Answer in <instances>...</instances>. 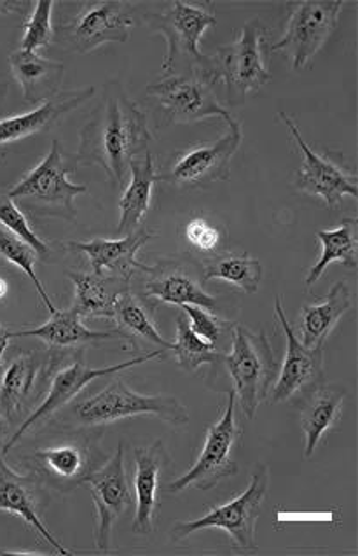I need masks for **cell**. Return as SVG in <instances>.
Returning a JSON list of instances; mask_svg holds the SVG:
<instances>
[{
  "label": "cell",
  "instance_id": "obj_1",
  "mask_svg": "<svg viewBox=\"0 0 358 556\" xmlns=\"http://www.w3.org/2000/svg\"><path fill=\"white\" fill-rule=\"evenodd\" d=\"M153 135L148 117L122 81L102 86L99 103L81 130L77 165H100L116 188L125 186L135 157L148 153Z\"/></svg>",
  "mask_w": 358,
  "mask_h": 556
},
{
  "label": "cell",
  "instance_id": "obj_2",
  "mask_svg": "<svg viewBox=\"0 0 358 556\" xmlns=\"http://www.w3.org/2000/svg\"><path fill=\"white\" fill-rule=\"evenodd\" d=\"M143 23L156 34H162L168 45L163 60V77L197 74L215 85L217 62L200 50L203 34L217 23L214 11L205 4L175 0L162 13L143 14Z\"/></svg>",
  "mask_w": 358,
  "mask_h": 556
},
{
  "label": "cell",
  "instance_id": "obj_3",
  "mask_svg": "<svg viewBox=\"0 0 358 556\" xmlns=\"http://www.w3.org/2000/svg\"><path fill=\"white\" fill-rule=\"evenodd\" d=\"M163 351L151 352L133 361L114 364L107 368H90L86 364L85 349H72V352L50 355L48 366H46L44 383L48 387V394L44 401L39 403L34 412L25 418V422L13 432L11 440L4 444L2 455L10 454L11 450L28 434L36 426H41L46 420H50L54 413L62 412L67 404H71L77 394H81L82 389L90 386L97 378L111 377L126 369L135 368L149 361L162 359Z\"/></svg>",
  "mask_w": 358,
  "mask_h": 556
},
{
  "label": "cell",
  "instance_id": "obj_4",
  "mask_svg": "<svg viewBox=\"0 0 358 556\" xmlns=\"http://www.w3.org/2000/svg\"><path fill=\"white\" fill-rule=\"evenodd\" d=\"M77 157L63 151L59 140H53L50 153L39 165L34 166L8 197L13 202H25L28 212L36 216L60 217L76 223L77 211L74 200L86 193V186L68 180V174L76 170Z\"/></svg>",
  "mask_w": 358,
  "mask_h": 556
},
{
  "label": "cell",
  "instance_id": "obj_5",
  "mask_svg": "<svg viewBox=\"0 0 358 556\" xmlns=\"http://www.w3.org/2000/svg\"><path fill=\"white\" fill-rule=\"evenodd\" d=\"M234 383V397L248 420L256 417L277 380V359L265 332H252L240 324L231 329V352L222 355Z\"/></svg>",
  "mask_w": 358,
  "mask_h": 556
},
{
  "label": "cell",
  "instance_id": "obj_6",
  "mask_svg": "<svg viewBox=\"0 0 358 556\" xmlns=\"http://www.w3.org/2000/svg\"><path fill=\"white\" fill-rule=\"evenodd\" d=\"M71 413L74 422L81 427L107 426L117 420L142 415L162 418L175 427H182L189 422L188 408L174 395L139 394L131 391L122 378L114 380L99 394L79 401Z\"/></svg>",
  "mask_w": 358,
  "mask_h": 556
},
{
  "label": "cell",
  "instance_id": "obj_7",
  "mask_svg": "<svg viewBox=\"0 0 358 556\" xmlns=\"http://www.w3.org/2000/svg\"><path fill=\"white\" fill-rule=\"evenodd\" d=\"M268 467L260 466L252 476L251 484L246 486L243 494L229 503L212 507L210 511L196 520L180 521L171 530V539L175 543H179L200 530L220 529L231 538L238 552L256 549V526L263 501L268 492Z\"/></svg>",
  "mask_w": 358,
  "mask_h": 556
},
{
  "label": "cell",
  "instance_id": "obj_8",
  "mask_svg": "<svg viewBox=\"0 0 358 556\" xmlns=\"http://www.w3.org/2000/svg\"><path fill=\"white\" fill-rule=\"evenodd\" d=\"M268 28L259 20H248L229 46L215 54L217 79L226 81V100L229 105H242L246 97L256 93L271 81L265 63V42Z\"/></svg>",
  "mask_w": 358,
  "mask_h": 556
},
{
  "label": "cell",
  "instance_id": "obj_9",
  "mask_svg": "<svg viewBox=\"0 0 358 556\" xmlns=\"http://www.w3.org/2000/svg\"><path fill=\"white\" fill-rule=\"evenodd\" d=\"M240 440L242 429L236 424V397L233 391H228V404L222 417L206 429L202 454L188 472L168 484L166 492L179 494L191 486L210 490L226 478L236 475V450Z\"/></svg>",
  "mask_w": 358,
  "mask_h": 556
},
{
  "label": "cell",
  "instance_id": "obj_10",
  "mask_svg": "<svg viewBox=\"0 0 358 556\" xmlns=\"http://www.w3.org/2000/svg\"><path fill=\"white\" fill-rule=\"evenodd\" d=\"M343 5V0L292 2L285 34L271 46V53H282L296 71L305 68L336 31Z\"/></svg>",
  "mask_w": 358,
  "mask_h": 556
},
{
  "label": "cell",
  "instance_id": "obj_11",
  "mask_svg": "<svg viewBox=\"0 0 358 556\" xmlns=\"http://www.w3.org/2000/svg\"><path fill=\"white\" fill-rule=\"evenodd\" d=\"M133 27V4L125 0L86 2L81 11L54 27V41L79 54L107 42H126Z\"/></svg>",
  "mask_w": 358,
  "mask_h": 556
},
{
  "label": "cell",
  "instance_id": "obj_12",
  "mask_svg": "<svg viewBox=\"0 0 358 556\" xmlns=\"http://www.w3.org/2000/svg\"><path fill=\"white\" fill-rule=\"evenodd\" d=\"M149 97H153L171 123L202 122L206 117H222L233 122L228 109L219 102L214 85L203 76H168L148 86Z\"/></svg>",
  "mask_w": 358,
  "mask_h": 556
},
{
  "label": "cell",
  "instance_id": "obj_13",
  "mask_svg": "<svg viewBox=\"0 0 358 556\" xmlns=\"http://www.w3.org/2000/svg\"><path fill=\"white\" fill-rule=\"evenodd\" d=\"M278 117L286 126V130L291 131L292 139L303 154V163L294 177L296 188L309 197L320 198L331 208H337L345 197L357 200V176H351L345 166H341L336 160L322 156L309 148L296 123L292 122L283 111L278 113Z\"/></svg>",
  "mask_w": 358,
  "mask_h": 556
},
{
  "label": "cell",
  "instance_id": "obj_14",
  "mask_svg": "<svg viewBox=\"0 0 358 556\" xmlns=\"http://www.w3.org/2000/svg\"><path fill=\"white\" fill-rule=\"evenodd\" d=\"M90 490L97 509L94 521V546L100 552H108L113 529L117 518L130 507V481L126 476L125 443H119L116 454L108 458L102 467H97L85 480Z\"/></svg>",
  "mask_w": 358,
  "mask_h": 556
},
{
  "label": "cell",
  "instance_id": "obj_15",
  "mask_svg": "<svg viewBox=\"0 0 358 556\" xmlns=\"http://www.w3.org/2000/svg\"><path fill=\"white\" fill-rule=\"evenodd\" d=\"M274 314L285 334L286 349L282 368L278 369L277 380L268 394L271 404L292 400L323 383V349H308L301 343L296 329L286 319L280 296L274 298Z\"/></svg>",
  "mask_w": 358,
  "mask_h": 556
},
{
  "label": "cell",
  "instance_id": "obj_16",
  "mask_svg": "<svg viewBox=\"0 0 358 556\" xmlns=\"http://www.w3.org/2000/svg\"><path fill=\"white\" fill-rule=\"evenodd\" d=\"M228 134L212 144L196 146L189 149L170 170L157 176V180L174 186H206L219 180H228L231 176V162L242 146V125L229 122Z\"/></svg>",
  "mask_w": 358,
  "mask_h": 556
},
{
  "label": "cell",
  "instance_id": "obj_17",
  "mask_svg": "<svg viewBox=\"0 0 358 556\" xmlns=\"http://www.w3.org/2000/svg\"><path fill=\"white\" fill-rule=\"evenodd\" d=\"M31 472L60 492H71L99 467V454L88 441H65V443L42 446L31 452Z\"/></svg>",
  "mask_w": 358,
  "mask_h": 556
},
{
  "label": "cell",
  "instance_id": "obj_18",
  "mask_svg": "<svg viewBox=\"0 0 358 556\" xmlns=\"http://www.w3.org/2000/svg\"><path fill=\"white\" fill-rule=\"evenodd\" d=\"M170 464L163 441L135 448V516L131 530L137 535H151L156 529L162 472Z\"/></svg>",
  "mask_w": 358,
  "mask_h": 556
},
{
  "label": "cell",
  "instance_id": "obj_19",
  "mask_svg": "<svg viewBox=\"0 0 358 556\" xmlns=\"http://www.w3.org/2000/svg\"><path fill=\"white\" fill-rule=\"evenodd\" d=\"M154 237L148 228H139L126 237L93 238L88 242H68L65 249L85 254L90 260L91 269L99 275H117L131 280L137 271H149L151 266L143 265L137 260V252Z\"/></svg>",
  "mask_w": 358,
  "mask_h": 556
},
{
  "label": "cell",
  "instance_id": "obj_20",
  "mask_svg": "<svg viewBox=\"0 0 358 556\" xmlns=\"http://www.w3.org/2000/svg\"><path fill=\"white\" fill-rule=\"evenodd\" d=\"M41 489L42 481L34 472L18 475L5 464L4 458H0V511L10 513L27 521L28 526L36 530L37 534L41 535L59 555H72V552L63 547L42 521L39 513L41 507L39 490Z\"/></svg>",
  "mask_w": 358,
  "mask_h": 556
},
{
  "label": "cell",
  "instance_id": "obj_21",
  "mask_svg": "<svg viewBox=\"0 0 358 556\" xmlns=\"http://www.w3.org/2000/svg\"><path fill=\"white\" fill-rule=\"evenodd\" d=\"M143 286L145 296L166 305L182 306L193 305L215 312L217 300L205 291L202 280H197L196 274L189 266L177 261H162L151 266Z\"/></svg>",
  "mask_w": 358,
  "mask_h": 556
},
{
  "label": "cell",
  "instance_id": "obj_22",
  "mask_svg": "<svg viewBox=\"0 0 358 556\" xmlns=\"http://www.w3.org/2000/svg\"><path fill=\"white\" fill-rule=\"evenodd\" d=\"M94 91H97L94 86H88V88H81V90L59 93L54 99L41 103L39 108L34 109L30 113L0 119V146L28 139L31 135L48 130L54 123H59L63 116H67L72 111L81 108L82 103L93 99Z\"/></svg>",
  "mask_w": 358,
  "mask_h": 556
},
{
  "label": "cell",
  "instance_id": "obj_23",
  "mask_svg": "<svg viewBox=\"0 0 358 556\" xmlns=\"http://www.w3.org/2000/svg\"><path fill=\"white\" fill-rule=\"evenodd\" d=\"M74 283V301L71 308L81 319L113 320L114 303L123 292L131 291L128 278L117 275H99L91 271H67Z\"/></svg>",
  "mask_w": 358,
  "mask_h": 556
},
{
  "label": "cell",
  "instance_id": "obj_24",
  "mask_svg": "<svg viewBox=\"0 0 358 556\" xmlns=\"http://www.w3.org/2000/svg\"><path fill=\"white\" fill-rule=\"evenodd\" d=\"M346 391L340 387L318 386L301 404L299 424L305 457L315 454L320 441L340 424L345 408Z\"/></svg>",
  "mask_w": 358,
  "mask_h": 556
},
{
  "label": "cell",
  "instance_id": "obj_25",
  "mask_svg": "<svg viewBox=\"0 0 358 556\" xmlns=\"http://www.w3.org/2000/svg\"><path fill=\"white\" fill-rule=\"evenodd\" d=\"M13 338H37L46 345L56 351H71V349H85L86 345L102 343V341L128 340L125 334L114 331H91L82 324L81 317L74 309H56L51 319L39 328L25 329L13 332Z\"/></svg>",
  "mask_w": 358,
  "mask_h": 556
},
{
  "label": "cell",
  "instance_id": "obj_26",
  "mask_svg": "<svg viewBox=\"0 0 358 556\" xmlns=\"http://www.w3.org/2000/svg\"><path fill=\"white\" fill-rule=\"evenodd\" d=\"M50 355L44 357L37 352L22 354L2 366L0 371V412L8 420L18 417L30 403L31 392L36 391L37 380L44 377Z\"/></svg>",
  "mask_w": 358,
  "mask_h": 556
},
{
  "label": "cell",
  "instance_id": "obj_27",
  "mask_svg": "<svg viewBox=\"0 0 358 556\" xmlns=\"http://www.w3.org/2000/svg\"><path fill=\"white\" fill-rule=\"evenodd\" d=\"M351 306L354 298L346 282L334 283L328 296L301 309L296 332L301 343L308 349H323L331 332Z\"/></svg>",
  "mask_w": 358,
  "mask_h": 556
},
{
  "label": "cell",
  "instance_id": "obj_28",
  "mask_svg": "<svg viewBox=\"0 0 358 556\" xmlns=\"http://www.w3.org/2000/svg\"><path fill=\"white\" fill-rule=\"evenodd\" d=\"M11 73L22 86L23 99L28 103H44L59 94L65 76V65L41 54L16 50L10 56Z\"/></svg>",
  "mask_w": 358,
  "mask_h": 556
},
{
  "label": "cell",
  "instance_id": "obj_29",
  "mask_svg": "<svg viewBox=\"0 0 358 556\" xmlns=\"http://www.w3.org/2000/svg\"><path fill=\"white\" fill-rule=\"evenodd\" d=\"M130 185L119 200L122 217H119L117 235H125V237L140 228L151 208V202H153V189L157 182V174L151 151L135 157L130 165Z\"/></svg>",
  "mask_w": 358,
  "mask_h": 556
},
{
  "label": "cell",
  "instance_id": "obj_30",
  "mask_svg": "<svg viewBox=\"0 0 358 556\" xmlns=\"http://www.w3.org/2000/svg\"><path fill=\"white\" fill-rule=\"evenodd\" d=\"M317 238L320 242V257L306 275L308 288L320 280L323 271L334 261H341L348 268H357V219H343L337 228L318 231Z\"/></svg>",
  "mask_w": 358,
  "mask_h": 556
},
{
  "label": "cell",
  "instance_id": "obj_31",
  "mask_svg": "<svg viewBox=\"0 0 358 556\" xmlns=\"http://www.w3.org/2000/svg\"><path fill=\"white\" fill-rule=\"evenodd\" d=\"M113 320L116 323L117 331L125 334L135 346V338L148 341L156 346L157 351H171V341H166L162 332L157 331L148 312L140 305V301L131 294V291L123 292L114 303Z\"/></svg>",
  "mask_w": 358,
  "mask_h": 556
},
{
  "label": "cell",
  "instance_id": "obj_32",
  "mask_svg": "<svg viewBox=\"0 0 358 556\" xmlns=\"http://www.w3.org/2000/svg\"><path fill=\"white\" fill-rule=\"evenodd\" d=\"M205 280H225L242 289L246 294H254L263 280V265L259 260L242 256L215 257L208 261L203 271Z\"/></svg>",
  "mask_w": 358,
  "mask_h": 556
},
{
  "label": "cell",
  "instance_id": "obj_33",
  "mask_svg": "<svg viewBox=\"0 0 358 556\" xmlns=\"http://www.w3.org/2000/svg\"><path fill=\"white\" fill-rule=\"evenodd\" d=\"M175 361L184 371L193 372L203 364H215L222 361V352L217 351L212 343L202 340L189 326L184 315L177 317V340L171 341Z\"/></svg>",
  "mask_w": 358,
  "mask_h": 556
},
{
  "label": "cell",
  "instance_id": "obj_34",
  "mask_svg": "<svg viewBox=\"0 0 358 556\" xmlns=\"http://www.w3.org/2000/svg\"><path fill=\"white\" fill-rule=\"evenodd\" d=\"M36 260L37 254L28 243L23 242L16 235L11 233L4 226L0 225V265H11L14 268L22 269L23 274L30 278V282L34 283V288H36L37 294L41 298L48 312L54 314L59 308L53 305L44 286L37 277Z\"/></svg>",
  "mask_w": 358,
  "mask_h": 556
},
{
  "label": "cell",
  "instance_id": "obj_35",
  "mask_svg": "<svg viewBox=\"0 0 358 556\" xmlns=\"http://www.w3.org/2000/svg\"><path fill=\"white\" fill-rule=\"evenodd\" d=\"M53 8L54 2H50V0H41L34 4L30 18L27 20L25 28H23L20 50L37 53L54 41Z\"/></svg>",
  "mask_w": 358,
  "mask_h": 556
},
{
  "label": "cell",
  "instance_id": "obj_36",
  "mask_svg": "<svg viewBox=\"0 0 358 556\" xmlns=\"http://www.w3.org/2000/svg\"><path fill=\"white\" fill-rule=\"evenodd\" d=\"M0 225L4 226L11 233L16 235L23 242L28 243L36 252L37 257L50 260V245L41 237H37L25 214L20 211L16 202H13L8 194H0Z\"/></svg>",
  "mask_w": 358,
  "mask_h": 556
},
{
  "label": "cell",
  "instance_id": "obj_37",
  "mask_svg": "<svg viewBox=\"0 0 358 556\" xmlns=\"http://www.w3.org/2000/svg\"><path fill=\"white\" fill-rule=\"evenodd\" d=\"M184 314L188 315V323L202 340L208 341L212 345L220 351L219 345L226 334H231L234 324L229 320L220 319L210 309L202 308V306L186 305L182 306Z\"/></svg>",
  "mask_w": 358,
  "mask_h": 556
},
{
  "label": "cell",
  "instance_id": "obj_38",
  "mask_svg": "<svg viewBox=\"0 0 358 556\" xmlns=\"http://www.w3.org/2000/svg\"><path fill=\"white\" fill-rule=\"evenodd\" d=\"M184 235L186 240L202 252L214 251L220 242V231L217 226L212 225L210 220L203 219V217H194L189 220L184 228Z\"/></svg>",
  "mask_w": 358,
  "mask_h": 556
},
{
  "label": "cell",
  "instance_id": "obj_39",
  "mask_svg": "<svg viewBox=\"0 0 358 556\" xmlns=\"http://www.w3.org/2000/svg\"><path fill=\"white\" fill-rule=\"evenodd\" d=\"M31 5V2L23 0H0V14L25 13Z\"/></svg>",
  "mask_w": 358,
  "mask_h": 556
},
{
  "label": "cell",
  "instance_id": "obj_40",
  "mask_svg": "<svg viewBox=\"0 0 358 556\" xmlns=\"http://www.w3.org/2000/svg\"><path fill=\"white\" fill-rule=\"evenodd\" d=\"M11 338H13V332L8 329L5 324L0 323V371H2V366H4V357L5 349L10 345Z\"/></svg>",
  "mask_w": 358,
  "mask_h": 556
},
{
  "label": "cell",
  "instance_id": "obj_41",
  "mask_svg": "<svg viewBox=\"0 0 358 556\" xmlns=\"http://www.w3.org/2000/svg\"><path fill=\"white\" fill-rule=\"evenodd\" d=\"M8 432H10V420L0 412V446L4 443V438Z\"/></svg>",
  "mask_w": 358,
  "mask_h": 556
},
{
  "label": "cell",
  "instance_id": "obj_42",
  "mask_svg": "<svg viewBox=\"0 0 358 556\" xmlns=\"http://www.w3.org/2000/svg\"><path fill=\"white\" fill-rule=\"evenodd\" d=\"M0 555L42 556V555H48V553H46V552H20V549H14V552H8V549H0Z\"/></svg>",
  "mask_w": 358,
  "mask_h": 556
},
{
  "label": "cell",
  "instance_id": "obj_43",
  "mask_svg": "<svg viewBox=\"0 0 358 556\" xmlns=\"http://www.w3.org/2000/svg\"><path fill=\"white\" fill-rule=\"evenodd\" d=\"M8 291H10V286H8L4 278L0 277V300H4L8 296Z\"/></svg>",
  "mask_w": 358,
  "mask_h": 556
}]
</instances>
